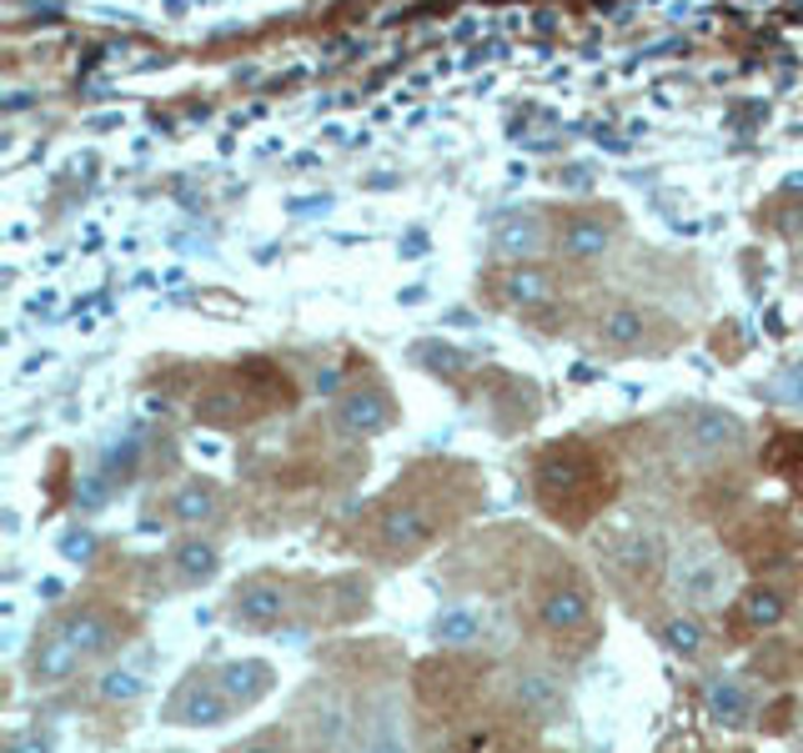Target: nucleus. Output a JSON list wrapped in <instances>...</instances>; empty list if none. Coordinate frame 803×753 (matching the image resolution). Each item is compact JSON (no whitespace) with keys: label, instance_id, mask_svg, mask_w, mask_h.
Segmentation results:
<instances>
[{"label":"nucleus","instance_id":"30","mask_svg":"<svg viewBox=\"0 0 803 753\" xmlns=\"http://www.w3.org/2000/svg\"><path fill=\"white\" fill-rule=\"evenodd\" d=\"M799 749H803V729H799Z\"/></svg>","mask_w":803,"mask_h":753},{"label":"nucleus","instance_id":"3","mask_svg":"<svg viewBox=\"0 0 803 753\" xmlns=\"http://www.w3.org/2000/svg\"><path fill=\"white\" fill-rule=\"evenodd\" d=\"M679 448L693 452V462H719L749 448V428L729 408H689L679 412Z\"/></svg>","mask_w":803,"mask_h":753},{"label":"nucleus","instance_id":"22","mask_svg":"<svg viewBox=\"0 0 803 753\" xmlns=\"http://www.w3.org/2000/svg\"><path fill=\"white\" fill-rule=\"evenodd\" d=\"M502 297L518 307H538L553 297V277H548L543 267H512V272L502 277Z\"/></svg>","mask_w":803,"mask_h":753},{"label":"nucleus","instance_id":"26","mask_svg":"<svg viewBox=\"0 0 803 753\" xmlns=\"http://www.w3.org/2000/svg\"><path fill=\"white\" fill-rule=\"evenodd\" d=\"M227 753H287V733L282 729H267V733H251V739L231 743Z\"/></svg>","mask_w":803,"mask_h":753},{"label":"nucleus","instance_id":"15","mask_svg":"<svg viewBox=\"0 0 803 753\" xmlns=\"http://www.w3.org/2000/svg\"><path fill=\"white\" fill-rule=\"evenodd\" d=\"M482 639H488V608L458 603L432 618V643H442V649H468V643H482Z\"/></svg>","mask_w":803,"mask_h":753},{"label":"nucleus","instance_id":"2","mask_svg":"<svg viewBox=\"0 0 803 753\" xmlns=\"http://www.w3.org/2000/svg\"><path fill=\"white\" fill-rule=\"evenodd\" d=\"M352 753H412V723L408 703L397 689H377L357 713Z\"/></svg>","mask_w":803,"mask_h":753},{"label":"nucleus","instance_id":"28","mask_svg":"<svg viewBox=\"0 0 803 753\" xmlns=\"http://www.w3.org/2000/svg\"><path fill=\"white\" fill-rule=\"evenodd\" d=\"M61 548H66V558H86V553H91V538H86V533H71Z\"/></svg>","mask_w":803,"mask_h":753},{"label":"nucleus","instance_id":"11","mask_svg":"<svg viewBox=\"0 0 803 753\" xmlns=\"http://www.w3.org/2000/svg\"><path fill=\"white\" fill-rule=\"evenodd\" d=\"M703 709H709V719L719 723V729H749L753 709H759V699H753V689L743 679H713L709 693H703Z\"/></svg>","mask_w":803,"mask_h":753},{"label":"nucleus","instance_id":"10","mask_svg":"<svg viewBox=\"0 0 803 753\" xmlns=\"http://www.w3.org/2000/svg\"><path fill=\"white\" fill-rule=\"evenodd\" d=\"M217 673H221V689H227V699L237 703V709H251V703H261L277 689L272 663H261V659H227Z\"/></svg>","mask_w":803,"mask_h":753},{"label":"nucleus","instance_id":"18","mask_svg":"<svg viewBox=\"0 0 803 753\" xmlns=\"http://www.w3.org/2000/svg\"><path fill=\"white\" fill-rule=\"evenodd\" d=\"M221 568V553L211 538H181L177 548H171V573L181 578V583H211Z\"/></svg>","mask_w":803,"mask_h":753},{"label":"nucleus","instance_id":"6","mask_svg":"<svg viewBox=\"0 0 803 753\" xmlns=\"http://www.w3.org/2000/svg\"><path fill=\"white\" fill-rule=\"evenodd\" d=\"M508 699H512V709H518L522 719H532V723H553L558 713L568 709L563 679H558L553 669H543V663H512Z\"/></svg>","mask_w":803,"mask_h":753},{"label":"nucleus","instance_id":"12","mask_svg":"<svg viewBox=\"0 0 803 753\" xmlns=\"http://www.w3.org/2000/svg\"><path fill=\"white\" fill-rule=\"evenodd\" d=\"M337 422L342 432H357V438H377V432L392 428V402L382 398L377 388H357L337 402Z\"/></svg>","mask_w":803,"mask_h":753},{"label":"nucleus","instance_id":"1","mask_svg":"<svg viewBox=\"0 0 803 753\" xmlns=\"http://www.w3.org/2000/svg\"><path fill=\"white\" fill-rule=\"evenodd\" d=\"M673 593L689 608H723L733 598V563L713 543H683L668 553Z\"/></svg>","mask_w":803,"mask_h":753},{"label":"nucleus","instance_id":"4","mask_svg":"<svg viewBox=\"0 0 803 753\" xmlns=\"http://www.w3.org/2000/svg\"><path fill=\"white\" fill-rule=\"evenodd\" d=\"M357 733V713L352 703L337 689H312L302 703V743L307 753H347Z\"/></svg>","mask_w":803,"mask_h":753},{"label":"nucleus","instance_id":"16","mask_svg":"<svg viewBox=\"0 0 803 753\" xmlns=\"http://www.w3.org/2000/svg\"><path fill=\"white\" fill-rule=\"evenodd\" d=\"M171 518H177L181 528H211V523L221 518V492H217V482H201V478L181 482V488L171 492Z\"/></svg>","mask_w":803,"mask_h":753},{"label":"nucleus","instance_id":"20","mask_svg":"<svg viewBox=\"0 0 803 753\" xmlns=\"http://www.w3.org/2000/svg\"><path fill=\"white\" fill-rule=\"evenodd\" d=\"M608 241H613V227L603 217H573L563 231V251L568 257H603Z\"/></svg>","mask_w":803,"mask_h":753},{"label":"nucleus","instance_id":"27","mask_svg":"<svg viewBox=\"0 0 803 753\" xmlns=\"http://www.w3.org/2000/svg\"><path fill=\"white\" fill-rule=\"evenodd\" d=\"M6 753H51V743L36 739V733H16V739L6 743Z\"/></svg>","mask_w":803,"mask_h":753},{"label":"nucleus","instance_id":"5","mask_svg":"<svg viewBox=\"0 0 803 753\" xmlns=\"http://www.w3.org/2000/svg\"><path fill=\"white\" fill-rule=\"evenodd\" d=\"M231 709L237 703L227 699V689H221V673H187L181 679V689L171 693V703L161 709V719L167 723H187V729H217V723L231 719Z\"/></svg>","mask_w":803,"mask_h":753},{"label":"nucleus","instance_id":"8","mask_svg":"<svg viewBox=\"0 0 803 753\" xmlns=\"http://www.w3.org/2000/svg\"><path fill=\"white\" fill-rule=\"evenodd\" d=\"M538 623H543L548 633H558V639L583 633V628L593 623V598H588V588L578 583V578L553 583L543 598H538Z\"/></svg>","mask_w":803,"mask_h":753},{"label":"nucleus","instance_id":"7","mask_svg":"<svg viewBox=\"0 0 803 753\" xmlns=\"http://www.w3.org/2000/svg\"><path fill=\"white\" fill-rule=\"evenodd\" d=\"M287 613V578L282 573H251L231 593V623L247 633H272Z\"/></svg>","mask_w":803,"mask_h":753},{"label":"nucleus","instance_id":"25","mask_svg":"<svg viewBox=\"0 0 803 753\" xmlns=\"http://www.w3.org/2000/svg\"><path fill=\"white\" fill-rule=\"evenodd\" d=\"M743 618H749V628H779L783 618H789V598L779 593V588H749L743 593Z\"/></svg>","mask_w":803,"mask_h":753},{"label":"nucleus","instance_id":"29","mask_svg":"<svg viewBox=\"0 0 803 753\" xmlns=\"http://www.w3.org/2000/svg\"><path fill=\"white\" fill-rule=\"evenodd\" d=\"M799 267H803V241H799Z\"/></svg>","mask_w":803,"mask_h":753},{"label":"nucleus","instance_id":"23","mask_svg":"<svg viewBox=\"0 0 803 753\" xmlns=\"http://www.w3.org/2000/svg\"><path fill=\"white\" fill-rule=\"evenodd\" d=\"M492 241H498V251H508V257H532V251H538V241H543V231H538V217L512 211V217L498 221Z\"/></svg>","mask_w":803,"mask_h":753},{"label":"nucleus","instance_id":"9","mask_svg":"<svg viewBox=\"0 0 803 753\" xmlns=\"http://www.w3.org/2000/svg\"><path fill=\"white\" fill-rule=\"evenodd\" d=\"M377 538H382L392 553H412V548L432 543V513L422 508V502H397V508H387L382 513Z\"/></svg>","mask_w":803,"mask_h":753},{"label":"nucleus","instance_id":"14","mask_svg":"<svg viewBox=\"0 0 803 753\" xmlns=\"http://www.w3.org/2000/svg\"><path fill=\"white\" fill-rule=\"evenodd\" d=\"M81 653H76V643L66 639V628L61 623H51L41 633V639H36V653H31V673L41 683H61V679H71L76 669H81Z\"/></svg>","mask_w":803,"mask_h":753},{"label":"nucleus","instance_id":"21","mask_svg":"<svg viewBox=\"0 0 803 753\" xmlns=\"http://www.w3.org/2000/svg\"><path fill=\"white\" fill-rule=\"evenodd\" d=\"M618 563L628 568V573H653V568H668V553L663 543H658V533H628L613 543Z\"/></svg>","mask_w":803,"mask_h":753},{"label":"nucleus","instance_id":"24","mask_svg":"<svg viewBox=\"0 0 803 753\" xmlns=\"http://www.w3.org/2000/svg\"><path fill=\"white\" fill-rule=\"evenodd\" d=\"M598 337H603L608 347H638L648 337V322H643V312H633V307H608L603 312V322H598Z\"/></svg>","mask_w":803,"mask_h":753},{"label":"nucleus","instance_id":"17","mask_svg":"<svg viewBox=\"0 0 803 753\" xmlns=\"http://www.w3.org/2000/svg\"><path fill=\"white\" fill-rule=\"evenodd\" d=\"M147 659H151V653L141 649L137 659H121L116 669H106L101 683H96V699H106V703H137V699H147V689H151Z\"/></svg>","mask_w":803,"mask_h":753},{"label":"nucleus","instance_id":"13","mask_svg":"<svg viewBox=\"0 0 803 753\" xmlns=\"http://www.w3.org/2000/svg\"><path fill=\"white\" fill-rule=\"evenodd\" d=\"M61 628L81 659H101V653L116 649V618L101 613V608H76V613L61 618Z\"/></svg>","mask_w":803,"mask_h":753},{"label":"nucleus","instance_id":"19","mask_svg":"<svg viewBox=\"0 0 803 753\" xmlns=\"http://www.w3.org/2000/svg\"><path fill=\"white\" fill-rule=\"evenodd\" d=\"M658 639H663V649L673 653V659H703V649H709V633H703V623L693 613H673L658 623Z\"/></svg>","mask_w":803,"mask_h":753}]
</instances>
